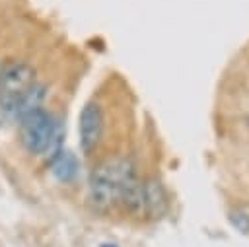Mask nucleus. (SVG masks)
Returning <instances> with one entry per match:
<instances>
[{"label":"nucleus","instance_id":"1","mask_svg":"<svg viewBox=\"0 0 249 247\" xmlns=\"http://www.w3.org/2000/svg\"><path fill=\"white\" fill-rule=\"evenodd\" d=\"M124 158H109L97 163L89 175L88 194L95 210L107 212L119 202V183L123 175Z\"/></svg>","mask_w":249,"mask_h":247},{"label":"nucleus","instance_id":"2","mask_svg":"<svg viewBox=\"0 0 249 247\" xmlns=\"http://www.w3.org/2000/svg\"><path fill=\"white\" fill-rule=\"evenodd\" d=\"M60 121L47 113L45 109H39L19 121V140L23 148L33 156H45L49 142L56 130Z\"/></svg>","mask_w":249,"mask_h":247},{"label":"nucleus","instance_id":"3","mask_svg":"<svg viewBox=\"0 0 249 247\" xmlns=\"http://www.w3.org/2000/svg\"><path fill=\"white\" fill-rule=\"evenodd\" d=\"M117 204H121L126 212H130L134 216L144 214V179H140L132 158H124Z\"/></svg>","mask_w":249,"mask_h":247},{"label":"nucleus","instance_id":"4","mask_svg":"<svg viewBox=\"0 0 249 247\" xmlns=\"http://www.w3.org/2000/svg\"><path fill=\"white\" fill-rule=\"evenodd\" d=\"M78 134H80V150L86 156H91L97 150L103 134V111L99 103L89 101L84 105L78 119Z\"/></svg>","mask_w":249,"mask_h":247},{"label":"nucleus","instance_id":"5","mask_svg":"<svg viewBox=\"0 0 249 247\" xmlns=\"http://www.w3.org/2000/svg\"><path fill=\"white\" fill-rule=\"evenodd\" d=\"M35 82V68L27 62H8L0 68V97L16 99Z\"/></svg>","mask_w":249,"mask_h":247},{"label":"nucleus","instance_id":"6","mask_svg":"<svg viewBox=\"0 0 249 247\" xmlns=\"http://www.w3.org/2000/svg\"><path fill=\"white\" fill-rule=\"evenodd\" d=\"M47 97V86L45 84H39V82H33L23 93H19L16 97V103H14V119L19 123L23 117L43 109V101Z\"/></svg>","mask_w":249,"mask_h":247},{"label":"nucleus","instance_id":"7","mask_svg":"<svg viewBox=\"0 0 249 247\" xmlns=\"http://www.w3.org/2000/svg\"><path fill=\"white\" fill-rule=\"evenodd\" d=\"M167 208V194L156 175L144 179V216L160 218Z\"/></svg>","mask_w":249,"mask_h":247},{"label":"nucleus","instance_id":"8","mask_svg":"<svg viewBox=\"0 0 249 247\" xmlns=\"http://www.w3.org/2000/svg\"><path fill=\"white\" fill-rule=\"evenodd\" d=\"M49 165H51L53 175H54L60 183H70V181L78 175V159H76L74 154H70V152H66V150H62Z\"/></svg>","mask_w":249,"mask_h":247}]
</instances>
